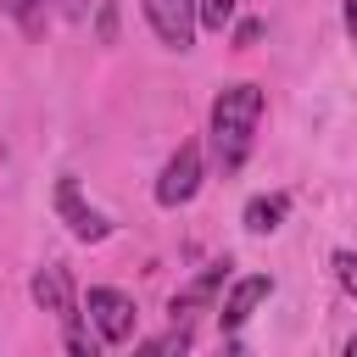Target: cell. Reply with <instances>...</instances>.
Masks as SVG:
<instances>
[{"label": "cell", "mask_w": 357, "mask_h": 357, "mask_svg": "<svg viewBox=\"0 0 357 357\" xmlns=\"http://www.w3.org/2000/svg\"><path fill=\"white\" fill-rule=\"evenodd\" d=\"M257 123H262V89L257 84H229L218 89L212 100V117H206V139H212V167L223 178H234L257 145Z\"/></svg>", "instance_id": "6da1fadb"}, {"label": "cell", "mask_w": 357, "mask_h": 357, "mask_svg": "<svg viewBox=\"0 0 357 357\" xmlns=\"http://www.w3.org/2000/svg\"><path fill=\"white\" fill-rule=\"evenodd\" d=\"M28 290H33V301L61 324V346H67L73 357H95V351H100V335H89V329H84V307H78V296H73V273H67L61 262L33 268Z\"/></svg>", "instance_id": "7a4b0ae2"}, {"label": "cell", "mask_w": 357, "mask_h": 357, "mask_svg": "<svg viewBox=\"0 0 357 357\" xmlns=\"http://www.w3.org/2000/svg\"><path fill=\"white\" fill-rule=\"evenodd\" d=\"M84 312H89V329L100 335V346H128L134 340V324H139V307L134 296L112 290V284H95L84 296Z\"/></svg>", "instance_id": "3957f363"}, {"label": "cell", "mask_w": 357, "mask_h": 357, "mask_svg": "<svg viewBox=\"0 0 357 357\" xmlns=\"http://www.w3.org/2000/svg\"><path fill=\"white\" fill-rule=\"evenodd\" d=\"M201 173H206V162H201V145L195 139H184L167 162H162V178H156V206H184V201H195V190H201Z\"/></svg>", "instance_id": "277c9868"}, {"label": "cell", "mask_w": 357, "mask_h": 357, "mask_svg": "<svg viewBox=\"0 0 357 357\" xmlns=\"http://www.w3.org/2000/svg\"><path fill=\"white\" fill-rule=\"evenodd\" d=\"M139 6H145L151 33L167 50H190L195 45V0H139Z\"/></svg>", "instance_id": "5b68a950"}, {"label": "cell", "mask_w": 357, "mask_h": 357, "mask_svg": "<svg viewBox=\"0 0 357 357\" xmlns=\"http://www.w3.org/2000/svg\"><path fill=\"white\" fill-rule=\"evenodd\" d=\"M229 273H234V262H229V257L206 262V268H201V273H195V279H190V284L173 296V324H190L195 312H206V307L218 301V290L229 284Z\"/></svg>", "instance_id": "8992f818"}, {"label": "cell", "mask_w": 357, "mask_h": 357, "mask_svg": "<svg viewBox=\"0 0 357 357\" xmlns=\"http://www.w3.org/2000/svg\"><path fill=\"white\" fill-rule=\"evenodd\" d=\"M56 212H61V223H67L78 240H89V245H100V240L112 234L106 212H95V206L78 195V184H73V178H61V184H56Z\"/></svg>", "instance_id": "52a82bcc"}, {"label": "cell", "mask_w": 357, "mask_h": 357, "mask_svg": "<svg viewBox=\"0 0 357 357\" xmlns=\"http://www.w3.org/2000/svg\"><path fill=\"white\" fill-rule=\"evenodd\" d=\"M268 296H273V279H268V273H245V279H234L229 296H223V307H218V324L234 335L240 324H251V312H257Z\"/></svg>", "instance_id": "ba28073f"}, {"label": "cell", "mask_w": 357, "mask_h": 357, "mask_svg": "<svg viewBox=\"0 0 357 357\" xmlns=\"http://www.w3.org/2000/svg\"><path fill=\"white\" fill-rule=\"evenodd\" d=\"M290 218V195L284 190H268V195H251L245 201V212H240V223H245V234H273L279 223Z\"/></svg>", "instance_id": "9c48e42d"}, {"label": "cell", "mask_w": 357, "mask_h": 357, "mask_svg": "<svg viewBox=\"0 0 357 357\" xmlns=\"http://www.w3.org/2000/svg\"><path fill=\"white\" fill-rule=\"evenodd\" d=\"M234 11H240V0H195V28L223 33V28L234 22Z\"/></svg>", "instance_id": "30bf717a"}, {"label": "cell", "mask_w": 357, "mask_h": 357, "mask_svg": "<svg viewBox=\"0 0 357 357\" xmlns=\"http://www.w3.org/2000/svg\"><path fill=\"white\" fill-rule=\"evenodd\" d=\"M0 6L17 17L22 33H39V28H45V11H50V0H0Z\"/></svg>", "instance_id": "8fae6325"}, {"label": "cell", "mask_w": 357, "mask_h": 357, "mask_svg": "<svg viewBox=\"0 0 357 357\" xmlns=\"http://www.w3.org/2000/svg\"><path fill=\"white\" fill-rule=\"evenodd\" d=\"M195 346V335H190V324H173L167 335H156V340H145V351L151 357H167V351H190Z\"/></svg>", "instance_id": "7c38bea8"}, {"label": "cell", "mask_w": 357, "mask_h": 357, "mask_svg": "<svg viewBox=\"0 0 357 357\" xmlns=\"http://www.w3.org/2000/svg\"><path fill=\"white\" fill-rule=\"evenodd\" d=\"M329 268H335V284L357 301V251H335V257H329Z\"/></svg>", "instance_id": "4fadbf2b"}, {"label": "cell", "mask_w": 357, "mask_h": 357, "mask_svg": "<svg viewBox=\"0 0 357 357\" xmlns=\"http://www.w3.org/2000/svg\"><path fill=\"white\" fill-rule=\"evenodd\" d=\"M100 45H117V0H100V22H95Z\"/></svg>", "instance_id": "5bb4252c"}, {"label": "cell", "mask_w": 357, "mask_h": 357, "mask_svg": "<svg viewBox=\"0 0 357 357\" xmlns=\"http://www.w3.org/2000/svg\"><path fill=\"white\" fill-rule=\"evenodd\" d=\"M257 39H262V22H257V17H245V22L234 28V45H240V50H251Z\"/></svg>", "instance_id": "9a60e30c"}, {"label": "cell", "mask_w": 357, "mask_h": 357, "mask_svg": "<svg viewBox=\"0 0 357 357\" xmlns=\"http://www.w3.org/2000/svg\"><path fill=\"white\" fill-rule=\"evenodd\" d=\"M340 22H346V33L357 39V0H346V6H340Z\"/></svg>", "instance_id": "2e32d148"}, {"label": "cell", "mask_w": 357, "mask_h": 357, "mask_svg": "<svg viewBox=\"0 0 357 357\" xmlns=\"http://www.w3.org/2000/svg\"><path fill=\"white\" fill-rule=\"evenodd\" d=\"M346 357H357V335H346Z\"/></svg>", "instance_id": "e0dca14e"}]
</instances>
